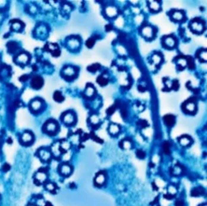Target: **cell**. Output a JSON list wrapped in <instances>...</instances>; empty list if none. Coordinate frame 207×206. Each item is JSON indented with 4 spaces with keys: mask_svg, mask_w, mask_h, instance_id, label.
<instances>
[{
    "mask_svg": "<svg viewBox=\"0 0 207 206\" xmlns=\"http://www.w3.org/2000/svg\"><path fill=\"white\" fill-rule=\"evenodd\" d=\"M191 29H192V30L193 32H195L197 33H201L205 29L204 23L201 20H193L192 23H191Z\"/></svg>",
    "mask_w": 207,
    "mask_h": 206,
    "instance_id": "1",
    "label": "cell"
},
{
    "mask_svg": "<svg viewBox=\"0 0 207 206\" xmlns=\"http://www.w3.org/2000/svg\"><path fill=\"white\" fill-rule=\"evenodd\" d=\"M57 129H58V125L55 123V121L54 120L47 121V123L45 125V130L48 133H54L55 132L57 131Z\"/></svg>",
    "mask_w": 207,
    "mask_h": 206,
    "instance_id": "2",
    "label": "cell"
},
{
    "mask_svg": "<svg viewBox=\"0 0 207 206\" xmlns=\"http://www.w3.org/2000/svg\"><path fill=\"white\" fill-rule=\"evenodd\" d=\"M44 81L42 78L40 76H36L32 79L31 82V86L34 89H40L41 87L43 86Z\"/></svg>",
    "mask_w": 207,
    "mask_h": 206,
    "instance_id": "3",
    "label": "cell"
},
{
    "mask_svg": "<svg viewBox=\"0 0 207 206\" xmlns=\"http://www.w3.org/2000/svg\"><path fill=\"white\" fill-rule=\"evenodd\" d=\"M42 105H43L42 101L40 100L37 99V100H32V102H31L30 107H31V109H32V111L38 112V111H40V109L42 108Z\"/></svg>",
    "mask_w": 207,
    "mask_h": 206,
    "instance_id": "4",
    "label": "cell"
},
{
    "mask_svg": "<svg viewBox=\"0 0 207 206\" xmlns=\"http://www.w3.org/2000/svg\"><path fill=\"white\" fill-rule=\"evenodd\" d=\"M33 140V135L30 132H25L21 136V141L23 144H30Z\"/></svg>",
    "mask_w": 207,
    "mask_h": 206,
    "instance_id": "5",
    "label": "cell"
},
{
    "mask_svg": "<svg viewBox=\"0 0 207 206\" xmlns=\"http://www.w3.org/2000/svg\"><path fill=\"white\" fill-rule=\"evenodd\" d=\"M63 121L64 123H66V125H72V124H74L75 121V115L73 114L72 112H66V114L64 115Z\"/></svg>",
    "mask_w": 207,
    "mask_h": 206,
    "instance_id": "6",
    "label": "cell"
},
{
    "mask_svg": "<svg viewBox=\"0 0 207 206\" xmlns=\"http://www.w3.org/2000/svg\"><path fill=\"white\" fill-rule=\"evenodd\" d=\"M142 34L144 37L151 38L154 35V30L150 26H146L142 29Z\"/></svg>",
    "mask_w": 207,
    "mask_h": 206,
    "instance_id": "7",
    "label": "cell"
},
{
    "mask_svg": "<svg viewBox=\"0 0 207 206\" xmlns=\"http://www.w3.org/2000/svg\"><path fill=\"white\" fill-rule=\"evenodd\" d=\"M29 56L25 53H22L20 55H18L17 58H16V62L22 65H25L29 62Z\"/></svg>",
    "mask_w": 207,
    "mask_h": 206,
    "instance_id": "8",
    "label": "cell"
},
{
    "mask_svg": "<svg viewBox=\"0 0 207 206\" xmlns=\"http://www.w3.org/2000/svg\"><path fill=\"white\" fill-rule=\"evenodd\" d=\"M164 45L167 48L172 49L175 46V40L172 37H167L164 38Z\"/></svg>",
    "mask_w": 207,
    "mask_h": 206,
    "instance_id": "9",
    "label": "cell"
},
{
    "mask_svg": "<svg viewBox=\"0 0 207 206\" xmlns=\"http://www.w3.org/2000/svg\"><path fill=\"white\" fill-rule=\"evenodd\" d=\"M117 13H118L117 9L115 7L110 6L106 7V9H105V14L107 15V16H108V17H110V18L115 17L116 15H117Z\"/></svg>",
    "mask_w": 207,
    "mask_h": 206,
    "instance_id": "10",
    "label": "cell"
},
{
    "mask_svg": "<svg viewBox=\"0 0 207 206\" xmlns=\"http://www.w3.org/2000/svg\"><path fill=\"white\" fill-rule=\"evenodd\" d=\"M72 172L71 166H70L69 164H63L60 167V173L62 175H65V176H67L69 175Z\"/></svg>",
    "mask_w": 207,
    "mask_h": 206,
    "instance_id": "11",
    "label": "cell"
},
{
    "mask_svg": "<svg viewBox=\"0 0 207 206\" xmlns=\"http://www.w3.org/2000/svg\"><path fill=\"white\" fill-rule=\"evenodd\" d=\"M148 7L150 11L152 12H158L160 9V3L158 1H149L148 2Z\"/></svg>",
    "mask_w": 207,
    "mask_h": 206,
    "instance_id": "12",
    "label": "cell"
},
{
    "mask_svg": "<svg viewBox=\"0 0 207 206\" xmlns=\"http://www.w3.org/2000/svg\"><path fill=\"white\" fill-rule=\"evenodd\" d=\"M39 156H40V159L43 161H48L51 157V155L47 150L41 149L39 150Z\"/></svg>",
    "mask_w": 207,
    "mask_h": 206,
    "instance_id": "13",
    "label": "cell"
},
{
    "mask_svg": "<svg viewBox=\"0 0 207 206\" xmlns=\"http://www.w3.org/2000/svg\"><path fill=\"white\" fill-rule=\"evenodd\" d=\"M164 120L166 125L171 127V126H172L175 124V119L174 117V116H172V115H166L164 117Z\"/></svg>",
    "mask_w": 207,
    "mask_h": 206,
    "instance_id": "14",
    "label": "cell"
},
{
    "mask_svg": "<svg viewBox=\"0 0 207 206\" xmlns=\"http://www.w3.org/2000/svg\"><path fill=\"white\" fill-rule=\"evenodd\" d=\"M75 70L72 66H66L63 70V74L67 77H73L75 75Z\"/></svg>",
    "mask_w": 207,
    "mask_h": 206,
    "instance_id": "15",
    "label": "cell"
},
{
    "mask_svg": "<svg viewBox=\"0 0 207 206\" xmlns=\"http://www.w3.org/2000/svg\"><path fill=\"white\" fill-rule=\"evenodd\" d=\"M46 179H47V175H46L45 172H38V173H37L36 175H35V180L37 181H38L39 183H44V182L46 180Z\"/></svg>",
    "mask_w": 207,
    "mask_h": 206,
    "instance_id": "16",
    "label": "cell"
},
{
    "mask_svg": "<svg viewBox=\"0 0 207 206\" xmlns=\"http://www.w3.org/2000/svg\"><path fill=\"white\" fill-rule=\"evenodd\" d=\"M179 142L181 144V146H189L191 142H192V140L189 137H187V136H183L179 138Z\"/></svg>",
    "mask_w": 207,
    "mask_h": 206,
    "instance_id": "17",
    "label": "cell"
},
{
    "mask_svg": "<svg viewBox=\"0 0 207 206\" xmlns=\"http://www.w3.org/2000/svg\"><path fill=\"white\" fill-rule=\"evenodd\" d=\"M105 180H106L105 175L103 174V173H101V174H99V175H97L96 176H95V184H97V185H100V186H101V185H102V184L104 183Z\"/></svg>",
    "mask_w": 207,
    "mask_h": 206,
    "instance_id": "18",
    "label": "cell"
},
{
    "mask_svg": "<svg viewBox=\"0 0 207 206\" xmlns=\"http://www.w3.org/2000/svg\"><path fill=\"white\" fill-rule=\"evenodd\" d=\"M79 41L77 40V39H70V40L68 41V46L70 47V49H76L79 47Z\"/></svg>",
    "mask_w": 207,
    "mask_h": 206,
    "instance_id": "19",
    "label": "cell"
},
{
    "mask_svg": "<svg viewBox=\"0 0 207 206\" xmlns=\"http://www.w3.org/2000/svg\"><path fill=\"white\" fill-rule=\"evenodd\" d=\"M12 29L14 31H20L23 28V23L19 20H15L12 23Z\"/></svg>",
    "mask_w": 207,
    "mask_h": 206,
    "instance_id": "20",
    "label": "cell"
},
{
    "mask_svg": "<svg viewBox=\"0 0 207 206\" xmlns=\"http://www.w3.org/2000/svg\"><path fill=\"white\" fill-rule=\"evenodd\" d=\"M109 133L111 134L116 135L120 132V127L118 125H116V124H111L109 125Z\"/></svg>",
    "mask_w": 207,
    "mask_h": 206,
    "instance_id": "21",
    "label": "cell"
},
{
    "mask_svg": "<svg viewBox=\"0 0 207 206\" xmlns=\"http://www.w3.org/2000/svg\"><path fill=\"white\" fill-rule=\"evenodd\" d=\"M172 18L173 20H175V21H181L184 19V14L181 12H179V11H175L172 13Z\"/></svg>",
    "mask_w": 207,
    "mask_h": 206,
    "instance_id": "22",
    "label": "cell"
},
{
    "mask_svg": "<svg viewBox=\"0 0 207 206\" xmlns=\"http://www.w3.org/2000/svg\"><path fill=\"white\" fill-rule=\"evenodd\" d=\"M95 94V88L93 87L92 85L91 84H88L86 87V90H85V95L88 97H92L93 95Z\"/></svg>",
    "mask_w": 207,
    "mask_h": 206,
    "instance_id": "23",
    "label": "cell"
},
{
    "mask_svg": "<svg viewBox=\"0 0 207 206\" xmlns=\"http://www.w3.org/2000/svg\"><path fill=\"white\" fill-rule=\"evenodd\" d=\"M184 108L186 109V111L189 113H193V112H195L196 110V105L195 103H193V102H189L185 104V107Z\"/></svg>",
    "mask_w": 207,
    "mask_h": 206,
    "instance_id": "24",
    "label": "cell"
},
{
    "mask_svg": "<svg viewBox=\"0 0 207 206\" xmlns=\"http://www.w3.org/2000/svg\"><path fill=\"white\" fill-rule=\"evenodd\" d=\"M54 99L55 101H57V102H58V103L62 102V101L65 100V98L63 97V95H62L61 92H58V91L55 92L54 95Z\"/></svg>",
    "mask_w": 207,
    "mask_h": 206,
    "instance_id": "25",
    "label": "cell"
},
{
    "mask_svg": "<svg viewBox=\"0 0 207 206\" xmlns=\"http://www.w3.org/2000/svg\"><path fill=\"white\" fill-rule=\"evenodd\" d=\"M176 62H177V65H178L180 70L184 69V67L186 66V65H187V60H186L185 58H183V57L177 59Z\"/></svg>",
    "mask_w": 207,
    "mask_h": 206,
    "instance_id": "26",
    "label": "cell"
},
{
    "mask_svg": "<svg viewBox=\"0 0 207 206\" xmlns=\"http://www.w3.org/2000/svg\"><path fill=\"white\" fill-rule=\"evenodd\" d=\"M199 60L202 62H206L207 61V53L206 50H201L200 51V54H199Z\"/></svg>",
    "mask_w": 207,
    "mask_h": 206,
    "instance_id": "27",
    "label": "cell"
},
{
    "mask_svg": "<svg viewBox=\"0 0 207 206\" xmlns=\"http://www.w3.org/2000/svg\"><path fill=\"white\" fill-rule=\"evenodd\" d=\"M97 82L101 86H105L107 83H108V82H109V80H108V78H107L106 77L101 75V76H100V77L97 78Z\"/></svg>",
    "mask_w": 207,
    "mask_h": 206,
    "instance_id": "28",
    "label": "cell"
},
{
    "mask_svg": "<svg viewBox=\"0 0 207 206\" xmlns=\"http://www.w3.org/2000/svg\"><path fill=\"white\" fill-rule=\"evenodd\" d=\"M121 146L123 149L129 150L131 148V146H132V145H131V142H130L129 141L124 140V141H121Z\"/></svg>",
    "mask_w": 207,
    "mask_h": 206,
    "instance_id": "29",
    "label": "cell"
},
{
    "mask_svg": "<svg viewBox=\"0 0 207 206\" xmlns=\"http://www.w3.org/2000/svg\"><path fill=\"white\" fill-rule=\"evenodd\" d=\"M152 61H153V62L155 63V64L159 65V63L161 62L162 57L159 54H155L152 57Z\"/></svg>",
    "mask_w": 207,
    "mask_h": 206,
    "instance_id": "30",
    "label": "cell"
},
{
    "mask_svg": "<svg viewBox=\"0 0 207 206\" xmlns=\"http://www.w3.org/2000/svg\"><path fill=\"white\" fill-rule=\"evenodd\" d=\"M99 68H100V65L99 64H93V65H92V66L88 67V70H89V71L95 72Z\"/></svg>",
    "mask_w": 207,
    "mask_h": 206,
    "instance_id": "31",
    "label": "cell"
},
{
    "mask_svg": "<svg viewBox=\"0 0 207 206\" xmlns=\"http://www.w3.org/2000/svg\"><path fill=\"white\" fill-rule=\"evenodd\" d=\"M201 191L203 192L204 190H203L202 188H195L193 191V192H195V193H193V196H199V195L203 194V193L201 192Z\"/></svg>",
    "mask_w": 207,
    "mask_h": 206,
    "instance_id": "32",
    "label": "cell"
},
{
    "mask_svg": "<svg viewBox=\"0 0 207 206\" xmlns=\"http://www.w3.org/2000/svg\"><path fill=\"white\" fill-rule=\"evenodd\" d=\"M94 43H95V40H94L93 38H90V39H88L87 41L86 45L88 48H92V46H93V45H94Z\"/></svg>",
    "mask_w": 207,
    "mask_h": 206,
    "instance_id": "33",
    "label": "cell"
},
{
    "mask_svg": "<svg viewBox=\"0 0 207 206\" xmlns=\"http://www.w3.org/2000/svg\"><path fill=\"white\" fill-rule=\"evenodd\" d=\"M167 191H168V192H169L170 194L172 195H174L176 193V188H175L174 186H170L169 188H168V189H167Z\"/></svg>",
    "mask_w": 207,
    "mask_h": 206,
    "instance_id": "34",
    "label": "cell"
},
{
    "mask_svg": "<svg viewBox=\"0 0 207 206\" xmlns=\"http://www.w3.org/2000/svg\"><path fill=\"white\" fill-rule=\"evenodd\" d=\"M99 117H98L97 116H95V115H94V116H92V117H91V121H92V123L93 124H97L99 123Z\"/></svg>",
    "mask_w": 207,
    "mask_h": 206,
    "instance_id": "35",
    "label": "cell"
},
{
    "mask_svg": "<svg viewBox=\"0 0 207 206\" xmlns=\"http://www.w3.org/2000/svg\"><path fill=\"white\" fill-rule=\"evenodd\" d=\"M136 155H137V157L139 158H143L145 157V153H144V151L141 150H138Z\"/></svg>",
    "mask_w": 207,
    "mask_h": 206,
    "instance_id": "36",
    "label": "cell"
},
{
    "mask_svg": "<svg viewBox=\"0 0 207 206\" xmlns=\"http://www.w3.org/2000/svg\"><path fill=\"white\" fill-rule=\"evenodd\" d=\"M187 64H188V66H189V68L190 69H193V67H194V62H193V59L191 58V57H189L188 58V62H187Z\"/></svg>",
    "mask_w": 207,
    "mask_h": 206,
    "instance_id": "37",
    "label": "cell"
},
{
    "mask_svg": "<svg viewBox=\"0 0 207 206\" xmlns=\"http://www.w3.org/2000/svg\"><path fill=\"white\" fill-rule=\"evenodd\" d=\"M46 188L48 189L49 191H50V192H52V191H54V190L55 189L54 184V183H48V184L46 185Z\"/></svg>",
    "mask_w": 207,
    "mask_h": 206,
    "instance_id": "38",
    "label": "cell"
},
{
    "mask_svg": "<svg viewBox=\"0 0 207 206\" xmlns=\"http://www.w3.org/2000/svg\"><path fill=\"white\" fill-rule=\"evenodd\" d=\"M164 152L166 154H169V144L168 143L164 144Z\"/></svg>",
    "mask_w": 207,
    "mask_h": 206,
    "instance_id": "39",
    "label": "cell"
},
{
    "mask_svg": "<svg viewBox=\"0 0 207 206\" xmlns=\"http://www.w3.org/2000/svg\"><path fill=\"white\" fill-rule=\"evenodd\" d=\"M175 205H176V206H184V201L181 200H179L176 201Z\"/></svg>",
    "mask_w": 207,
    "mask_h": 206,
    "instance_id": "40",
    "label": "cell"
},
{
    "mask_svg": "<svg viewBox=\"0 0 207 206\" xmlns=\"http://www.w3.org/2000/svg\"><path fill=\"white\" fill-rule=\"evenodd\" d=\"M3 171H5V172H7L8 170H10V166H9L8 164H5V165L3 166Z\"/></svg>",
    "mask_w": 207,
    "mask_h": 206,
    "instance_id": "41",
    "label": "cell"
},
{
    "mask_svg": "<svg viewBox=\"0 0 207 206\" xmlns=\"http://www.w3.org/2000/svg\"><path fill=\"white\" fill-rule=\"evenodd\" d=\"M31 206H33V205H31Z\"/></svg>",
    "mask_w": 207,
    "mask_h": 206,
    "instance_id": "42",
    "label": "cell"
}]
</instances>
